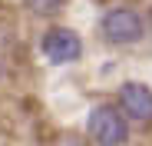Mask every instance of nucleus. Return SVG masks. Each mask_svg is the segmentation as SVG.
Wrapping results in <instances>:
<instances>
[{
  "label": "nucleus",
  "instance_id": "20e7f679",
  "mask_svg": "<svg viewBox=\"0 0 152 146\" xmlns=\"http://www.w3.org/2000/svg\"><path fill=\"white\" fill-rule=\"evenodd\" d=\"M119 110L126 113V119L152 123V90L145 83H122L119 86Z\"/></svg>",
  "mask_w": 152,
  "mask_h": 146
},
{
  "label": "nucleus",
  "instance_id": "f03ea898",
  "mask_svg": "<svg viewBox=\"0 0 152 146\" xmlns=\"http://www.w3.org/2000/svg\"><path fill=\"white\" fill-rule=\"evenodd\" d=\"M99 27H103V37H106L109 43L126 46V43L142 40L145 20H142V13H136L132 7H113V10L103 13V23H99Z\"/></svg>",
  "mask_w": 152,
  "mask_h": 146
},
{
  "label": "nucleus",
  "instance_id": "f257e3e1",
  "mask_svg": "<svg viewBox=\"0 0 152 146\" xmlns=\"http://www.w3.org/2000/svg\"><path fill=\"white\" fill-rule=\"evenodd\" d=\"M86 130L99 146H122L129 139V119L116 106H96L86 116Z\"/></svg>",
  "mask_w": 152,
  "mask_h": 146
},
{
  "label": "nucleus",
  "instance_id": "0eeeda50",
  "mask_svg": "<svg viewBox=\"0 0 152 146\" xmlns=\"http://www.w3.org/2000/svg\"><path fill=\"white\" fill-rule=\"evenodd\" d=\"M0 73H4V70H0Z\"/></svg>",
  "mask_w": 152,
  "mask_h": 146
},
{
  "label": "nucleus",
  "instance_id": "7ed1b4c3",
  "mask_svg": "<svg viewBox=\"0 0 152 146\" xmlns=\"http://www.w3.org/2000/svg\"><path fill=\"white\" fill-rule=\"evenodd\" d=\"M40 46H43V57L50 63H60V66L63 63H76L83 57V40H80V33L69 30V27H50L43 33Z\"/></svg>",
  "mask_w": 152,
  "mask_h": 146
},
{
  "label": "nucleus",
  "instance_id": "39448f33",
  "mask_svg": "<svg viewBox=\"0 0 152 146\" xmlns=\"http://www.w3.org/2000/svg\"><path fill=\"white\" fill-rule=\"evenodd\" d=\"M23 4H27V10L37 13V17H53V13L63 10L66 0H23Z\"/></svg>",
  "mask_w": 152,
  "mask_h": 146
},
{
  "label": "nucleus",
  "instance_id": "423d86ee",
  "mask_svg": "<svg viewBox=\"0 0 152 146\" xmlns=\"http://www.w3.org/2000/svg\"><path fill=\"white\" fill-rule=\"evenodd\" d=\"M56 146H89L86 139H80V136H60L56 139Z\"/></svg>",
  "mask_w": 152,
  "mask_h": 146
}]
</instances>
